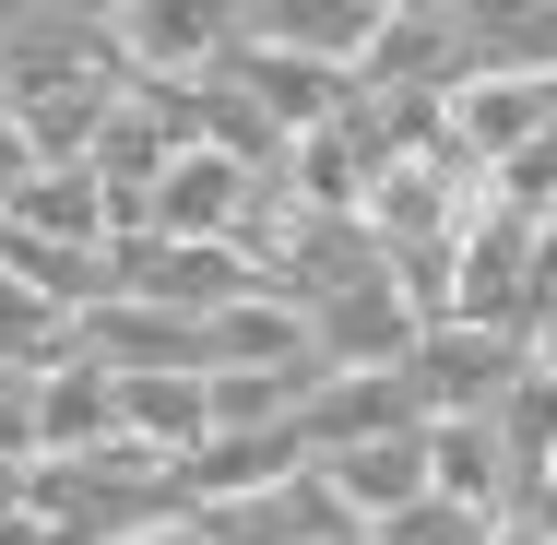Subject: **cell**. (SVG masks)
Listing matches in <instances>:
<instances>
[{
    "label": "cell",
    "mask_w": 557,
    "mask_h": 545,
    "mask_svg": "<svg viewBox=\"0 0 557 545\" xmlns=\"http://www.w3.org/2000/svg\"><path fill=\"white\" fill-rule=\"evenodd\" d=\"M60 84H131L119 60V12L84 0H0V108H36Z\"/></svg>",
    "instance_id": "obj_1"
},
{
    "label": "cell",
    "mask_w": 557,
    "mask_h": 545,
    "mask_svg": "<svg viewBox=\"0 0 557 545\" xmlns=\"http://www.w3.org/2000/svg\"><path fill=\"white\" fill-rule=\"evenodd\" d=\"M131 84H214L237 60V0H108Z\"/></svg>",
    "instance_id": "obj_2"
},
{
    "label": "cell",
    "mask_w": 557,
    "mask_h": 545,
    "mask_svg": "<svg viewBox=\"0 0 557 545\" xmlns=\"http://www.w3.org/2000/svg\"><path fill=\"white\" fill-rule=\"evenodd\" d=\"M534 368V344L522 332H474V321H440L416 344V404H428V428H462V416H498L510 404V380Z\"/></svg>",
    "instance_id": "obj_3"
},
{
    "label": "cell",
    "mask_w": 557,
    "mask_h": 545,
    "mask_svg": "<svg viewBox=\"0 0 557 545\" xmlns=\"http://www.w3.org/2000/svg\"><path fill=\"white\" fill-rule=\"evenodd\" d=\"M119 297H143V309H166V321H202L214 332L237 297H261V273L237 261V249H190V237H143V249H119Z\"/></svg>",
    "instance_id": "obj_4"
},
{
    "label": "cell",
    "mask_w": 557,
    "mask_h": 545,
    "mask_svg": "<svg viewBox=\"0 0 557 545\" xmlns=\"http://www.w3.org/2000/svg\"><path fill=\"white\" fill-rule=\"evenodd\" d=\"M380 24H392V0H237V36L249 48H297L321 72H368Z\"/></svg>",
    "instance_id": "obj_5"
},
{
    "label": "cell",
    "mask_w": 557,
    "mask_h": 545,
    "mask_svg": "<svg viewBox=\"0 0 557 545\" xmlns=\"http://www.w3.org/2000/svg\"><path fill=\"white\" fill-rule=\"evenodd\" d=\"M84 356L119 368V380H214V332L166 321V309H143V297H108V309L84 321Z\"/></svg>",
    "instance_id": "obj_6"
},
{
    "label": "cell",
    "mask_w": 557,
    "mask_h": 545,
    "mask_svg": "<svg viewBox=\"0 0 557 545\" xmlns=\"http://www.w3.org/2000/svg\"><path fill=\"white\" fill-rule=\"evenodd\" d=\"M225 84H237L249 108L273 119L285 143H309V131H333V119L356 108V72H321V60H297V48H249V36H237Z\"/></svg>",
    "instance_id": "obj_7"
},
{
    "label": "cell",
    "mask_w": 557,
    "mask_h": 545,
    "mask_svg": "<svg viewBox=\"0 0 557 545\" xmlns=\"http://www.w3.org/2000/svg\"><path fill=\"white\" fill-rule=\"evenodd\" d=\"M190 534L202 545H356V522H344V498L321 486V462H309V474L261 486V498H237V510H202Z\"/></svg>",
    "instance_id": "obj_8"
},
{
    "label": "cell",
    "mask_w": 557,
    "mask_h": 545,
    "mask_svg": "<svg viewBox=\"0 0 557 545\" xmlns=\"http://www.w3.org/2000/svg\"><path fill=\"white\" fill-rule=\"evenodd\" d=\"M321 486L344 498V522H356V534L404 522L416 498H440V486H428V428H404V438H356V450H333V462H321Z\"/></svg>",
    "instance_id": "obj_9"
},
{
    "label": "cell",
    "mask_w": 557,
    "mask_h": 545,
    "mask_svg": "<svg viewBox=\"0 0 557 545\" xmlns=\"http://www.w3.org/2000/svg\"><path fill=\"white\" fill-rule=\"evenodd\" d=\"M285 474H309V438H202L190 462H178V510L202 522V510H237V498H261V486H285Z\"/></svg>",
    "instance_id": "obj_10"
},
{
    "label": "cell",
    "mask_w": 557,
    "mask_h": 545,
    "mask_svg": "<svg viewBox=\"0 0 557 545\" xmlns=\"http://www.w3.org/2000/svg\"><path fill=\"white\" fill-rule=\"evenodd\" d=\"M428 428V404H416V380H333L321 368V404H309V462H333V450H356V438H404Z\"/></svg>",
    "instance_id": "obj_11"
},
{
    "label": "cell",
    "mask_w": 557,
    "mask_h": 545,
    "mask_svg": "<svg viewBox=\"0 0 557 545\" xmlns=\"http://www.w3.org/2000/svg\"><path fill=\"white\" fill-rule=\"evenodd\" d=\"M12 237H48V249H119L108 178H96V166H36L24 202H12Z\"/></svg>",
    "instance_id": "obj_12"
},
{
    "label": "cell",
    "mask_w": 557,
    "mask_h": 545,
    "mask_svg": "<svg viewBox=\"0 0 557 545\" xmlns=\"http://www.w3.org/2000/svg\"><path fill=\"white\" fill-rule=\"evenodd\" d=\"M428 486H440L450 510H486V522H510V498H522V474H510V450L486 416H462V428H428Z\"/></svg>",
    "instance_id": "obj_13"
},
{
    "label": "cell",
    "mask_w": 557,
    "mask_h": 545,
    "mask_svg": "<svg viewBox=\"0 0 557 545\" xmlns=\"http://www.w3.org/2000/svg\"><path fill=\"white\" fill-rule=\"evenodd\" d=\"M84 356V321L60 297H36L24 273H0V380H36V368H72Z\"/></svg>",
    "instance_id": "obj_14"
},
{
    "label": "cell",
    "mask_w": 557,
    "mask_h": 545,
    "mask_svg": "<svg viewBox=\"0 0 557 545\" xmlns=\"http://www.w3.org/2000/svg\"><path fill=\"white\" fill-rule=\"evenodd\" d=\"M214 368H321V332H309V309H285V297H237L214 321Z\"/></svg>",
    "instance_id": "obj_15"
},
{
    "label": "cell",
    "mask_w": 557,
    "mask_h": 545,
    "mask_svg": "<svg viewBox=\"0 0 557 545\" xmlns=\"http://www.w3.org/2000/svg\"><path fill=\"white\" fill-rule=\"evenodd\" d=\"M486 428H498V450H510V474L534 486V474L557 462V368H522V380H510V404H498ZM510 510H522V498H510Z\"/></svg>",
    "instance_id": "obj_16"
},
{
    "label": "cell",
    "mask_w": 557,
    "mask_h": 545,
    "mask_svg": "<svg viewBox=\"0 0 557 545\" xmlns=\"http://www.w3.org/2000/svg\"><path fill=\"white\" fill-rule=\"evenodd\" d=\"M368 545H498V522L486 510H450V498H416L404 522H380Z\"/></svg>",
    "instance_id": "obj_17"
},
{
    "label": "cell",
    "mask_w": 557,
    "mask_h": 545,
    "mask_svg": "<svg viewBox=\"0 0 557 545\" xmlns=\"http://www.w3.org/2000/svg\"><path fill=\"white\" fill-rule=\"evenodd\" d=\"M534 368H557V309H546V321H534Z\"/></svg>",
    "instance_id": "obj_18"
},
{
    "label": "cell",
    "mask_w": 557,
    "mask_h": 545,
    "mask_svg": "<svg viewBox=\"0 0 557 545\" xmlns=\"http://www.w3.org/2000/svg\"><path fill=\"white\" fill-rule=\"evenodd\" d=\"M498 545H546V534H522V522H498Z\"/></svg>",
    "instance_id": "obj_19"
},
{
    "label": "cell",
    "mask_w": 557,
    "mask_h": 545,
    "mask_svg": "<svg viewBox=\"0 0 557 545\" xmlns=\"http://www.w3.org/2000/svg\"><path fill=\"white\" fill-rule=\"evenodd\" d=\"M143 545H202V534H190V522H178V534H143Z\"/></svg>",
    "instance_id": "obj_20"
},
{
    "label": "cell",
    "mask_w": 557,
    "mask_h": 545,
    "mask_svg": "<svg viewBox=\"0 0 557 545\" xmlns=\"http://www.w3.org/2000/svg\"><path fill=\"white\" fill-rule=\"evenodd\" d=\"M0 498H12V474H0Z\"/></svg>",
    "instance_id": "obj_21"
}]
</instances>
